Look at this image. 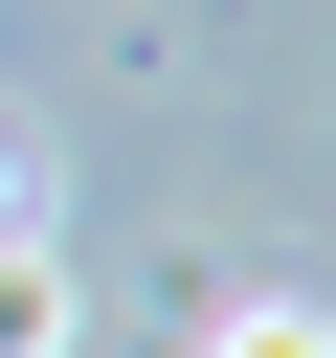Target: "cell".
I'll return each mask as SVG.
<instances>
[{
	"label": "cell",
	"mask_w": 336,
	"mask_h": 358,
	"mask_svg": "<svg viewBox=\"0 0 336 358\" xmlns=\"http://www.w3.org/2000/svg\"><path fill=\"white\" fill-rule=\"evenodd\" d=\"M202 358H336V313H314V291H224V313H202Z\"/></svg>",
	"instance_id": "7a4b0ae2"
},
{
	"label": "cell",
	"mask_w": 336,
	"mask_h": 358,
	"mask_svg": "<svg viewBox=\"0 0 336 358\" xmlns=\"http://www.w3.org/2000/svg\"><path fill=\"white\" fill-rule=\"evenodd\" d=\"M0 358H67V246L0 224Z\"/></svg>",
	"instance_id": "6da1fadb"
}]
</instances>
